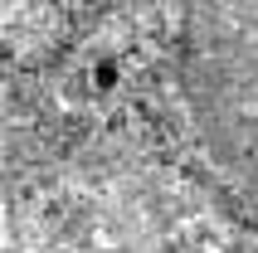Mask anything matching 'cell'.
I'll return each instance as SVG.
<instances>
[{"instance_id":"1","label":"cell","mask_w":258,"mask_h":253,"mask_svg":"<svg viewBox=\"0 0 258 253\" xmlns=\"http://www.w3.org/2000/svg\"><path fill=\"white\" fill-rule=\"evenodd\" d=\"M190 137L224 185L258 205V0H215L180 20Z\"/></svg>"},{"instance_id":"2","label":"cell","mask_w":258,"mask_h":253,"mask_svg":"<svg viewBox=\"0 0 258 253\" xmlns=\"http://www.w3.org/2000/svg\"><path fill=\"white\" fill-rule=\"evenodd\" d=\"M93 88H102V93L117 88V64L112 58H107V64H93Z\"/></svg>"}]
</instances>
